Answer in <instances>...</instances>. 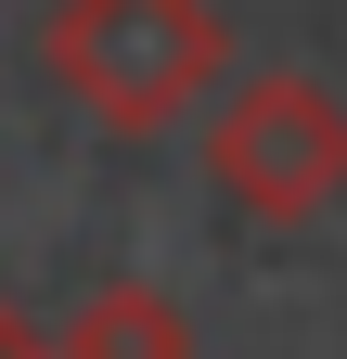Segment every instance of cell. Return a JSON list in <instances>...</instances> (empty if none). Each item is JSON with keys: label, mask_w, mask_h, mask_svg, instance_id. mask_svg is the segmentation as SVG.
<instances>
[{"label": "cell", "mask_w": 347, "mask_h": 359, "mask_svg": "<svg viewBox=\"0 0 347 359\" xmlns=\"http://www.w3.org/2000/svg\"><path fill=\"white\" fill-rule=\"evenodd\" d=\"M52 359H193V321L155 283H103V295H77V321L52 334Z\"/></svg>", "instance_id": "cell-3"}, {"label": "cell", "mask_w": 347, "mask_h": 359, "mask_svg": "<svg viewBox=\"0 0 347 359\" xmlns=\"http://www.w3.org/2000/svg\"><path fill=\"white\" fill-rule=\"evenodd\" d=\"M39 65H52V90L91 128L155 142V128H181L193 103H219L232 26H219V0H52Z\"/></svg>", "instance_id": "cell-1"}, {"label": "cell", "mask_w": 347, "mask_h": 359, "mask_svg": "<svg viewBox=\"0 0 347 359\" xmlns=\"http://www.w3.org/2000/svg\"><path fill=\"white\" fill-rule=\"evenodd\" d=\"M0 359H52V334H39V321H26L13 295H0Z\"/></svg>", "instance_id": "cell-4"}, {"label": "cell", "mask_w": 347, "mask_h": 359, "mask_svg": "<svg viewBox=\"0 0 347 359\" xmlns=\"http://www.w3.org/2000/svg\"><path fill=\"white\" fill-rule=\"evenodd\" d=\"M206 180L244 205V218H270V231H296V218H322L347 193V103L322 77H232L219 90V116H206Z\"/></svg>", "instance_id": "cell-2"}]
</instances>
